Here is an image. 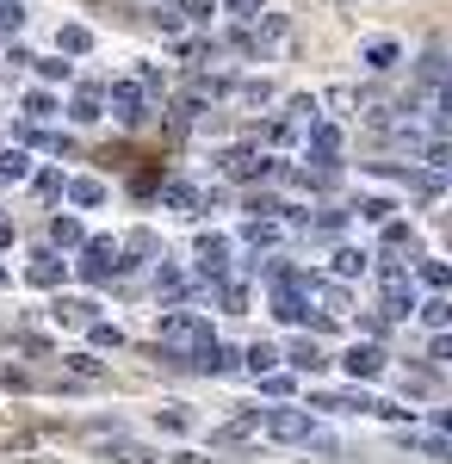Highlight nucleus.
<instances>
[{"label":"nucleus","mask_w":452,"mask_h":464,"mask_svg":"<svg viewBox=\"0 0 452 464\" xmlns=\"http://www.w3.org/2000/svg\"><path fill=\"white\" fill-rule=\"evenodd\" d=\"M192 372H205V378H230V372H236V347H223V341H211L205 353L192 359Z\"/></svg>","instance_id":"13"},{"label":"nucleus","mask_w":452,"mask_h":464,"mask_svg":"<svg viewBox=\"0 0 452 464\" xmlns=\"http://www.w3.org/2000/svg\"><path fill=\"white\" fill-rule=\"evenodd\" d=\"M0 384H6V391H25V384H32V378H25V372H19V365H0Z\"/></svg>","instance_id":"48"},{"label":"nucleus","mask_w":452,"mask_h":464,"mask_svg":"<svg viewBox=\"0 0 452 464\" xmlns=\"http://www.w3.org/2000/svg\"><path fill=\"white\" fill-rule=\"evenodd\" d=\"M25 25V6L19 0H0V32H19Z\"/></svg>","instance_id":"38"},{"label":"nucleus","mask_w":452,"mask_h":464,"mask_svg":"<svg viewBox=\"0 0 452 464\" xmlns=\"http://www.w3.org/2000/svg\"><path fill=\"white\" fill-rule=\"evenodd\" d=\"M397 56H403V50H397V44H390V37H372V44H366V50H359V63H366V69H372V74L397 69Z\"/></svg>","instance_id":"15"},{"label":"nucleus","mask_w":452,"mask_h":464,"mask_svg":"<svg viewBox=\"0 0 452 464\" xmlns=\"http://www.w3.org/2000/svg\"><path fill=\"white\" fill-rule=\"evenodd\" d=\"M434 106H440V130H452V81L434 93Z\"/></svg>","instance_id":"46"},{"label":"nucleus","mask_w":452,"mask_h":464,"mask_svg":"<svg viewBox=\"0 0 452 464\" xmlns=\"http://www.w3.org/2000/svg\"><path fill=\"white\" fill-rule=\"evenodd\" d=\"M421 74H427V81H434V87H447V81H452V63H447V56H440V50H434V56H427V63H421Z\"/></svg>","instance_id":"35"},{"label":"nucleus","mask_w":452,"mask_h":464,"mask_svg":"<svg viewBox=\"0 0 452 464\" xmlns=\"http://www.w3.org/2000/svg\"><path fill=\"white\" fill-rule=\"evenodd\" d=\"M421 322H427V328H452V304H447V297L421 304Z\"/></svg>","instance_id":"32"},{"label":"nucleus","mask_w":452,"mask_h":464,"mask_svg":"<svg viewBox=\"0 0 452 464\" xmlns=\"http://www.w3.org/2000/svg\"><path fill=\"white\" fill-rule=\"evenodd\" d=\"M217 168H223L230 179H267V174H279L260 149H223V161H217Z\"/></svg>","instance_id":"5"},{"label":"nucleus","mask_w":452,"mask_h":464,"mask_svg":"<svg viewBox=\"0 0 452 464\" xmlns=\"http://www.w3.org/2000/svg\"><path fill=\"white\" fill-rule=\"evenodd\" d=\"M211 13H217L211 0H186V19H211Z\"/></svg>","instance_id":"51"},{"label":"nucleus","mask_w":452,"mask_h":464,"mask_svg":"<svg viewBox=\"0 0 452 464\" xmlns=\"http://www.w3.org/2000/svg\"><path fill=\"white\" fill-rule=\"evenodd\" d=\"M260 428L273 433V440H285V446L341 452V446H335V433H322V428H316V415H304V409H267V415H260Z\"/></svg>","instance_id":"2"},{"label":"nucleus","mask_w":452,"mask_h":464,"mask_svg":"<svg viewBox=\"0 0 452 464\" xmlns=\"http://www.w3.org/2000/svg\"><path fill=\"white\" fill-rule=\"evenodd\" d=\"M63 186H69V179L56 174V168H44V174H37V192H44V198H56V192H63Z\"/></svg>","instance_id":"44"},{"label":"nucleus","mask_w":452,"mask_h":464,"mask_svg":"<svg viewBox=\"0 0 452 464\" xmlns=\"http://www.w3.org/2000/svg\"><path fill=\"white\" fill-rule=\"evenodd\" d=\"M0 285H6V266H0Z\"/></svg>","instance_id":"52"},{"label":"nucleus","mask_w":452,"mask_h":464,"mask_svg":"<svg viewBox=\"0 0 452 464\" xmlns=\"http://www.w3.org/2000/svg\"><path fill=\"white\" fill-rule=\"evenodd\" d=\"M223 266H230V242H223V236H199V273H205V279H223Z\"/></svg>","instance_id":"12"},{"label":"nucleus","mask_w":452,"mask_h":464,"mask_svg":"<svg viewBox=\"0 0 452 464\" xmlns=\"http://www.w3.org/2000/svg\"><path fill=\"white\" fill-rule=\"evenodd\" d=\"M56 44H63L69 56H81V50H93V32H87V25H63V37H56Z\"/></svg>","instance_id":"30"},{"label":"nucleus","mask_w":452,"mask_h":464,"mask_svg":"<svg viewBox=\"0 0 452 464\" xmlns=\"http://www.w3.org/2000/svg\"><path fill=\"white\" fill-rule=\"evenodd\" d=\"M279 365V347H267V341H254V347H248V372H254V378H260V372H273Z\"/></svg>","instance_id":"29"},{"label":"nucleus","mask_w":452,"mask_h":464,"mask_svg":"<svg viewBox=\"0 0 452 464\" xmlns=\"http://www.w3.org/2000/svg\"><path fill=\"white\" fill-rule=\"evenodd\" d=\"M105 106L118 124H142V81H118L112 93H105Z\"/></svg>","instance_id":"7"},{"label":"nucleus","mask_w":452,"mask_h":464,"mask_svg":"<svg viewBox=\"0 0 452 464\" xmlns=\"http://www.w3.org/2000/svg\"><path fill=\"white\" fill-rule=\"evenodd\" d=\"M384 248H390V254H403V248H416V236H409L403 223H384Z\"/></svg>","instance_id":"37"},{"label":"nucleus","mask_w":452,"mask_h":464,"mask_svg":"<svg viewBox=\"0 0 452 464\" xmlns=\"http://www.w3.org/2000/svg\"><path fill=\"white\" fill-rule=\"evenodd\" d=\"M447 428H452V409H447Z\"/></svg>","instance_id":"53"},{"label":"nucleus","mask_w":452,"mask_h":464,"mask_svg":"<svg viewBox=\"0 0 452 464\" xmlns=\"http://www.w3.org/2000/svg\"><path fill=\"white\" fill-rule=\"evenodd\" d=\"M403 391H409V396H427V391H434V372H409V378H403Z\"/></svg>","instance_id":"45"},{"label":"nucleus","mask_w":452,"mask_h":464,"mask_svg":"<svg viewBox=\"0 0 452 464\" xmlns=\"http://www.w3.org/2000/svg\"><path fill=\"white\" fill-rule=\"evenodd\" d=\"M56 322H69V328H87V322H93V304H81V297H63V304H56Z\"/></svg>","instance_id":"20"},{"label":"nucleus","mask_w":452,"mask_h":464,"mask_svg":"<svg viewBox=\"0 0 452 464\" xmlns=\"http://www.w3.org/2000/svg\"><path fill=\"white\" fill-rule=\"evenodd\" d=\"M124 248H131V254H162V248H155V236H149V229H137V236H131Z\"/></svg>","instance_id":"49"},{"label":"nucleus","mask_w":452,"mask_h":464,"mask_svg":"<svg viewBox=\"0 0 452 464\" xmlns=\"http://www.w3.org/2000/svg\"><path fill=\"white\" fill-rule=\"evenodd\" d=\"M155 421H162L168 433H192V409H186V402H168V409H162Z\"/></svg>","instance_id":"24"},{"label":"nucleus","mask_w":452,"mask_h":464,"mask_svg":"<svg viewBox=\"0 0 452 464\" xmlns=\"http://www.w3.org/2000/svg\"><path fill=\"white\" fill-rule=\"evenodd\" d=\"M421 161H427L434 174H452V143H421Z\"/></svg>","instance_id":"31"},{"label":"nucleus","mask_w":452,"mask_h":464,"mask_svg":"<svg viewBox=\"0 0 452 464\" xmlns=\"http://www.w3.org/2000/svg\"><path fill=\"white\" fill-rule=\"evenodd\" d=\"M205 347H211V322L199 310H168L162 328H155V353L168 359V365H192Z\"/></svg>","instance_id":"1"},{"label":"nucleus","mask_w":452,"mask_h":464,"mask_svg":"<svg viewBox=\"0 0 452 464\" xmlns=\"http://www.w3.org/2000/svg\"><path fill=\"white\" fill-rule=\"evenodd\" d=\"M236 93H242L248 106H267V100H273V87H267V81H242V87H236Z\"/></svg>","instance_id":"41"},{"label":"nucleus","mask_w":452,"mask_h":464,"mask_svg":"<svg viewBox=\"0 0 452 464\" xmlns=\"http://www.w3.org/2000/svg\"><path fill=\"white\" fill-rule=\"evenodd\" d=\"M162 198H168L174 211H192V205H199V192H192L186 179H162Z\"/></svg>","instance_id":"21"},{"label":"nucleus","mask_w":452,"mask_h":464,"mask_svg":"<svg viewBox=\"0 0 452 464\" xmlns=\"http://www.w3.org/2000/svg\"><path fill=\"white\" fill-rule=\"evenodd\" d=\"M310 155L316 161H335L341 155V124H316L310 118Z\"/></svg>","instance_id":"14"},{"label":"nucleus","mask_w":452,"mask_h":464,"mask_svg":"<svg viewBox=\"0 0 452 464\" xmlns=\"http://www.w3.org/2000/svg\"><path fill=\"white\" fill-rule=\"evenodd\" d=\"M260 391H267V396H291V378L273 365V372H260Z\"/></svg>","instance_id":"40"},{"label":"nucleus","mask_w":452,"mask_h":464,"mask_svg":"<svg viewBox=\"0 0 452 464\" xmlns=\"http://www.w3.org/2000/svg\"><path fill=\"white\" fill-rule=\"evenodd\" d=\"M155 291H162V297H180V291H186L180 266H155Z\"/></svg>","instance_id":"33"},{"label":"nucleus","mask_w":452,"mask_h":464,"mask_svg":"<svg viewBox=\"0 0 452 464\" xmlns=\"http://www.w3.org/2000/svg\"><path fill=\"white\" fill-rule=\"evenodd\" d=\"M409 452H427V459H452V440H434V433H403Z\"/></svg>","instance_id":"19"},{"label":"nucleus","mask_w":452,"mask_h":464,"mask_svg":"<svg viewBox=\"0 0 452 464\" xmlns=\"http://www.w3.org/2000/svg\"><path fill=\"white\" fill-rule=\"evenodd\" d=\"M50 242H56V248H81L87 236H81V223H74V217H56V223H50Z\"/></svg>","instance_id":"22"},{"label":"nucleus","mask_w":452,"mask_h":464,"mask_svg":"<svg viewBox=\"0 0 452 464\" xmlns=\"http://www.w3.org/2000/svg\"><path fill=\"white\" fill-rule=\"evenodd\" d=\"M390 211H397L390 198H359V217H366V223H390Z\"/></svg>","instance_id":"36"},{"label":"nucleus","mask_w":452,"mask_h":464,"mask_svg":"<svg viewBox=\"0 0 452 464\" xmlns=\"http://www.w3.org/2000/svg\"><path fill=\"white\" fill-rule=\"evenodd\" d=\"M217 304H223L230 316H242V310H248V291L242 285H217Z\"/></svg>","instance_id":"34"},{"label":"nucleus","mask_w":452,"mask_h":464,"mask_svg":"<svg viewBox=\"0 0 452 464\" xmlns=\"http://www.w3.org/2000/svg\"><path fill=\"white\" fill-rule=\"evenodd\" d=\"M397 179H403L416 198H440V179H447V174H434V168H409V174H397Z\"/></svg>","instance_id":"17"},{"label":"nucleus","mask_w":452,"mask_h":464,"mask_svg":"<svg viewBox=\"0 0 452 464\" xmlns=\"http://www.w3.org/2000/svg\"><path fill=\"white\" fill-rule=\"evenodd\" d=\"M118 254H124V242H105V236H100V242H81V279L105 285V279H112V273L124 266Z\"/></svg>","instance_id":"4"},{"label":"nucleus","mask_w":452,"mask_h":464,"mask_svg":"<svg viewBox=\"0 0 452 464\" xmlns=\"http://www.w3.org/2000/svg\"><path fill=\"white\" fill-rule=\"evenodd\" d=\"M180 19H186L180 6H155V25H162V32H180Z\"/></svg>","instance_id":"47"},{"label":"nucleus","mask_w":452,"mask_h":464,"mask_svg":"<svg viewBox=\"0 0 452 464\" xmlns=\"http://www.w3.org/2000/svg\"><path fill=\"white\" fill-rule=\"evenodd\" d=\"M434 359H452V328H434Z\"/></svg>","instance_id":"50"},{"label":"nucleus","mask_w":452,"mask_h":464,"mask_svg":"<svg viewBox=\"0 0 452 464\" xmlns=\"http://www.w3.org/2000/svg\"><path fill=\"white\" fill-rule=\"evenodd\" d=\"M304 297H316L329 322H341L353 310V297H348V285H341V279H335V285H329V279H304Z\"/></svg>","instance_id":"6"},{"label":"nucleus","mask_w":452,"mask_h":464,"mask_svg":"<svg viewBox=\"0 0 452 464\" xmlns=\"http://www.w3.org/2000/svg\"><path fill=\"white\" fill-rule=\"evenodd\" d=\"M69 378H74V384H100L105 365H100L93 353H69Z\"/></svg>","instance_id":"18"},{"label":"nucleus","mask_w":452,"mask_h":464,"mask_svg":"<svg viewBox=\"0 0 452 464\" xmlns=\"http://www.w3.org/2000/svg\"><path fill=\"white\" fill-rule=\"evenodd\" d=\"M279 236H285V223H279L273 211H260V217H248V223H242L248 248H279Z\"/></svg>","instance_id":"11"},{"label":"nucleus","mask_w":452,"mask_h":464,"mask_svg":"<svg viewBox=\"0 0 452 464\" xmlns=\"http://www.w3.org/2000/svg\"><path fill=\"white\" fill-rule=\"evenodd\" d=\"M69 118H74V124H93V118H105V87H81Z\"/></svg>","instance_id":"16"},{"label":"nucleus","mask_w":452,"mask_h":464,"mask_svg":"<svg viewBox=\"0 0 452 464\" xmlns=\"http://www.w3.org/2000/svg\"><path fill=\"white\" fill-rule=\"evenodd\" d=\"M25 279H32V285H44V291H56L63 279H69V266H63V260H56L50 248H37V254H32V266H25Z\"/></svg>","instance_id":"10"},{"label":"nucleus","mask_w":452,"mask_h":464,"mask_svg":"<svg viewBox=\"0 0 452 464\" xmlns=\"http://www.w3.org/2000/svg\"><path fill=\"white\" fill-rule=\"evenodd\" d=\"M366 260H372V254L341 248V254H335V279H359V273H366Z\"/></svg>","instance_id":"23"},{"label":"nucleus","mask_w":452,"mask_h":464,"mask_svg":"<svg viewBox=\"0 0 452 464\" xmlns=\"http://www.w3.org/2000/svg\"><path fill=\"white\" fill-rule=\"evenodd\" d=\"M341 365H348V372H353V378H359V384H372V378H378V372H384V353H378V347H372V341H353L348 353H341Z\"/></svg>","instance_id":"8"},{"label":"nucleus","mask_w":452,"mask_h":464,"mask_svg":"<svg viewBox=\"0 0 452 464\" xmlns=\"http://www.w3.org/2000/svg\"><path fill=\"white\" fill-rule=\"evenodd\" d=\"M254 433H260V409H248V415H236V421L211 428V446H248Z\"/></svg>","instance_id":"9"},{"label":"nucleus","mask_w":452,"mask_h":464,"mask_svg":"<svg viewBox=\"0 0 452 464\" xmlns=\"http://www.w3.org/2000/svg\"><path fill=\"white\" fill-rule=\"evenodd\" d=\"M50 111H56V100H50V93H25V118H37V124H44Z\"/></svg>","instance_id":"39"},{"label":"nucleus","mask_w":452,"mask_h":464,"mask_svg":"<svg viewBox=\"0 0 452 464\" xmlns=\"http://www.w3.org/2000/svg\"><path fill=\"white\" fill-rule=\"evenodd\" d=\"M416 273H421V285H434V291H447V285H452V266H447V260H421Z\"/></svg>","instance_id":"28"},{"label":"nucleus","mask_w":452,"mask_h":464,"mask_svg":"<svg viewBox=\"0 0 452 464\" xmlns=\"http://www.w3.org/2000/svg\"><path fill=\"white\" fill-rule=\"evenodd\" d=\"M291 365H298V372H322L329 359H322V347H316V341H298V347H291Z\"/></svg>","instance_id":"25"},{"label":"nucleus","mask_w":452,"mask_h":464,"mask_svg":"<svg viewBox=\"0 0 452 464\" xmlns=\"http://www.w3.org/2000/svg\"><path fill=\"white\" fill-rule=\"evenodd\" d=\"M378 285H384V310H378L384 322H403L409 310H416V291H409V266H397V260H390V266H378Z\"/></svg>","instance_id":"3"},{"label":"nucleus","mask_w":452,"mask_h":464,"mask_svg":"<svg viewBox=\"0 0 452 464\" xmlns=\"http://www.w3.org/2000/svg\"><path fill=\"white\" fill-rule=\"evenodd\" d=\"M260 13H267V6H260V0H230V19H242V25H254V19H260Z\"/></svg>","instance_id":"43"},{"label":"nucleus","mask_w":452,"mask_h":464,"mask_svg":"<svg viewBox=\"0 0 452 464\" xmlns=\"http://www.w3.org/2000/svg\"><path fill=\"white\" fill-rule=\"evenodd\" d=\"M63 192H69L74 205H100V198H105V186H100V179H69Z\"/></svg>","instance_id":"27"},{"label":"nucleus","mask_w":452,"mask_h":464,"mask_svg":"<svg viewBox=\"0 0 452 464\" xmlns=\"http://www.w3.org/2000/svg\"><path fill=\"white\" fill-rule=\"evenodd\" d=\"M87 334H93V347H118V341H124L112 322H87Z\"/></svg>","instance_id":"42"},{"label":"nucleus","mask_w":452,"mask_h":464,"mask_svg":"<svg viewBox=\"0 0 452 464\" xmlns=\"http://www.w3.org/2000/svg\"><path fill=\"white\" fill-rule=\"evenodd\" d=\"M32 174V155H25V149H6V155H0V179H25Z\"/></svg>","instance_id":"26"}]
</instances>
